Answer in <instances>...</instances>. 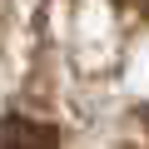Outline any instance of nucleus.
I'll use <instances>...</instances> for the list:
<instances>
[{
	"label": "nucleus",
	"instance_id": "obj_2",
	"mask_svg": "<svg viewBox=\"0 0 149 149\" xmlns=\"http://www.w3.org/2000/svg\"><path fill=\"white\" fill-rule=\"evenodd\" d=\"M119 5H129V10H144V0H119Z\"/></svg>",
	"mask_w": 149,
	"mask_h": 149
},
{
	"label": "nucleus",
	"instance_id": "obj_1",
	"mask_svg": "<svg viewBox=\"0 0 149 149\" xmlns=\"http://www.w3.org/2000/svg\"><path fill=\"white\" fill-rule=\"evenodd\" d=\"M0 149H60V134L45 119L10 114V119H0Z\"/></svg>",
	"mask_w": 149,
	"mask_h": 149
}]
</instances>
